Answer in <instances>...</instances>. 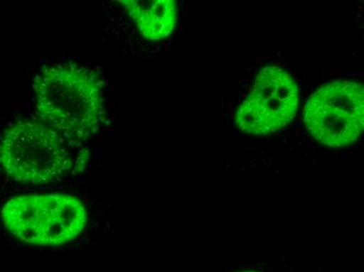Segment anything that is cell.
<instances>
[{
  "mask_svg": "<svg viewBox=\"0 0 364 272\" xmlns=\"http://www.w3.org/2000/svg\"><path fill=\"white\" fill-rule=\"evenodd\" d=\"M299 99V85L289 72L277 65L265 66L255 79L254 90L237 109V127L252 136H268L291 123Z\"/></svg>",
  "mask_w": 364,
  "mask_h": 272,
  "instance_id": "5",
  "label": "cell"
},
{
  "mask_svg": "<svg viewBox=\"0 0 364 272\" xmlns=\"http://www.w3.org/2000/svg\"><path fill=\"white\" fill-rule=\"evenodd\" d=\"M304 114L308 132L321 145H350L364 129L363 84L352 80L331 82L311 94Z\"/></svg>",
  "mask_w": 364,
  "mask_h": 272,
  "instance_id": "4",
  "label": "cell"
},
{
  "mask_svg": "<svg viewBox=\"0 0 364 272\" xmlns=\"http://www.w3.org/2000/svg\"><path fill=\"white\" fill-rule=\"evenodd\" d=\"M34 92L38 114L75 143L105 123L101 81L90 68L75 62L48 66L35 79Z\"/></svg>",
  "mask_w": 364,
  "mask_h": 272,
  "instance_id": "3",
  "label": "cell"
},
{
  "mask_svg": "<svg viewBox=\"0 0 364 272\" xmlns=\"http://www.w3.org/2000/svg\"><path fill=\"white\" fill-rule=\"evenodd\" d=\"M90 154L39 121H23L0 136V169L13 183L53 187L87 169Z\"/></svg>",
  "mask_w": 364,
  "mask_h": 272,
  "instance_id": "2",
  "label": "cell"
},
{
  "mask_svg": "<svg viewBox=\"0 0 364 272\" xmlns=\"http://www.w3.org/2000/svg\"><path fill=\"white\" fill-rule=\"evenodd\" d=\"M247 272H252V271H247Z\"/></svg>",
  "mask_w": 364,
  "mask_h": 272,
  "instance_id": "7",
  "label": "cell"
},
{
  "mask_svg": "<svg viewBox=\"0 0 364 272\" xmlns=\"http://www.w3.org/2000/svg\"><path fill=\"white\" fill-rule=\"evenodd\" d=\"M0 221L12 240L28 249L80 251L91 245L90 207L77 194L55 190L11 197Z\"/></svg>",
  "mask_w": 364,
  "mask_h": 272,
  "instance_id": "1",
  "label": "cell"
},
{
  "mask_svg": "<svg viewBox=\"0 0 364 272\" xmlns=\"http://www.w3.org/2000/svg\"><path fill=\"white\" fill-rule=\"evenodd\" d=\"M129 16L146 39L159 41L172 34L178 20V9L174 0L123 1Z\"/></svg>",
  "mask_w": 364,
  "mask_h": 272,
  "instance_id": "6",
  "label": "cell"
}]
</instances>
